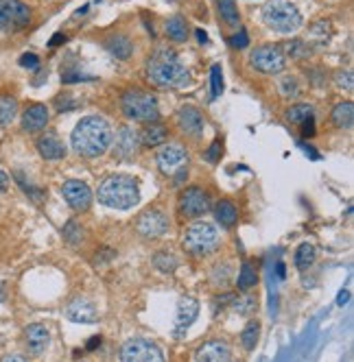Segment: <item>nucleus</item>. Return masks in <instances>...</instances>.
Instances as JSON below:
<instances>
[{
    "instance_id": "18",
    "label": "nucleus",
    "mask_w": 354,
    "mask_h": 362,
    "mask_svg": "<svg viewBox=\"0 0 354 362\" xmlns=\"http://www.w3.org/2000/svg\"><path fill=\"white\" fill-rule=\"evenodd\" d=\"M230 347L223 341H208L195 351V362H227Z\"/></svg>"
},
{
    "instance_id": "39",
    "label": "nucleus",
    "mask_w": 354,
    "mask_h": 362,
    "mask_svg": "<svg viewBox=\"0 0 354 362\" xmlns=\"http://www.w3.org/2000/svg\"><path fill=\"white\" fill-rule=\"evenodd\" d=\"M20 66L35 70V68L40 66V59H38V57H35L33 53H27V55H22V57H20Z\"/></svg>"
},
{
    "instance_id": "5",
    "label": "nucleus",
    "mask_w": 354,
    "mask_h": 362,
    "mask_svg": "<svg viewBox=\"0 0 354 362\" xmlns=\"http://www.w3.org/2000/svg\"><path fill=\"white\" fill-rule=\"evenodd\" d=\"M120 107H122L125 116L136 122L149 124V122H158V118H160L158 98L144 90H127L120 98Z\"/></svg>"
},
{
    "instance_id": "43",
    "label": "nucleus",
    "mask_w": 354,
    "mask_h": 362,
    "mask_svg": "<svg viewBox=\"0 0 354 362\" xmlns=\"http://www.w3.org/2000/svg\"><path fill=\"white\" fill-rule=\"evenodd\" d=\"M9 175L7 173H3V170H0V192H5L7 188H9Z\"/></svg>"
},
{
    "instance_id": "9",
    "label": "nucleus",
    "mask_w": 354,
    "mask_h": 362,
    "mask_svg": "<svg viewBox=\"0 0 354 362\" xmlns=\"http://www.w3.org/2000/svg\"><path fill=\"white\" fill-rule=\"evenodd\" d=\"M120 362H164V354L154 341L132 339L120 349Z\"/></svg>"
},
{
    "instance_id": "1",
    "label": "nucleus",
    "mask_w": 354,
    "mask_h": 362,
    "mask_svg": "<svg viewBox=\"0 0 354 362\" xmlns=\"http://www.w3.org/2000/svg\"><path fill=\"white\" fill-rule=\"evenodd\" d=\"M70 140L81 158H101L112 146V127L101 116H86L74 127Z\"/></svg>"
},
{
    "instance_id": "10",
    "label": "nucleus",
    "mask_w": 354,
    "mask_h": 362,
    "mask_svg": "<svg viewBox=\"0 0 354 362\" xmlns=\"http://www.w3.org/2000/svg\"><path fill=\"white\" fill-rule=\"evenodd\" d=\"M64 192V199L66 203L74 212H86L90 205H92V190L86 181H79V179H70L64 184L62 188Z\"/></svg>"
},
{
    "instance_id": "36",
    "label": "nucleus",
    "mask_w": 354,
    "mask_h": 362,
    "mask_svg": "<svg viewBox=\"0 0 354 362\" xmlns=\"http://www.w3.org/2000/svg\"><path fill=\"white\" fill-rule=\"evenodd\" d=\"M64 238H66L70 245L81 243V238H84L81 227H79L77 223H74V221H68V223H66V227H64Z\"/></svg>"
},
{
    "instance_id": "14",
    "label": "nucleus",
    "mask_w": 354,
    "mask_h": 362,
    "mask_svg": "<svg viewBox=\"0 0 354 362\" xmlns=\"http://www.w3.org/2000/svg\"><path fill=\"white\" fill-rule=\"evenodd\" d=\"M177 124H180L182 134H186L190 138H201L204 136V129H206L204 114L193 105H184L180 112H177Z\"/></svg>"
},
{
    "instance_id": "32",
    "label": "nucleus",
    "mask_w": 354,
    "mask_h": 362,
    "mask_svg": "<svg viewBox=\"0 0 354 362\" xmlns=\"http://www.w3.org/2000/svg\"><path fill=\"white\" fill-rule=\"evenodd\" d=\"M258 336H261V325H258V321H249V323L245 325V329L241 332V343H243V347L251 351V349L256 347V343H258Z\"/></svg>"
},
{
    "instance_id": "30",
    "label": "nucleus",
    "mask_w": 354,
    "mask_h": 362,
    "mask_svg": "<svg viewBox=\"0 0 354 362\" xmlns=\"http://www.w3.org/2000/svg\"><path fill=\"white\" fill-rule=\"evenodd\" d=\"M315 257H317V253H315V247L313 245H309V243L299 245V249L295 251V267L299 271H307L309 267H313Z\"/></svg>"
},
{
    "instance_id": "8",
    "label": "nucleus",
    "mask_w": 354,
    "mask_h": 362,
    "mask_svg": "<svg viewBox=\"0 0 354 362\" xmlns=\"http://www.w3.org/2000/svg\"><path fill=\"white\" fill-rule=\"evenodd\" d=\"M249 64H251V68H256L263 74H278V72L285 70L287 57L282 55L280 46L267 44V46H258V48L251 50Z\"/></svg>"
},
{
    "instance_id": "27",
    "label": "nucleus",
    "mask_w": 354,
    "mask_h": 362,
    "mask_svg": "<svg viewBox=\"0 0 354 362\" xmlns=\"http://www.w3.org/2000/svg\"><path fill=\"white\" fill-rule=\"evenodd\" d=\"M166 35L173 42H186V37H188V24H186V20L182 16H173L166 22Z\"/></svg>"
},
{
    "instance_id": "31",
    "label": "nucleus",
    "mask_w": 354,
    "mask_h": 362,
    "mask_svg": "<svg viewBox=\"0 0 354 362\" xmlns=\"http://www.w3.org/2000/svg\"><path fill=\"white\" fill-rule=\"evenodd\" d=\"M256 284H258V273H256L254 264L245 262L241 267V273H239V288L241 291H249V288H254Z\"/></svg>"
},
{
    "instance_id": "21",
    "label": "nucleus",
    "mask_w": 354,
    "mask_h": 362,
    "mask_svg": "<svg viewBox=\"0 0 354 362\" xmlns=\"http://www.w3.org/2000/svg\"><path fill=\"white\" fill-rule=\"evenodd\" d=\"M38 151L44 160H62L66 155V148L62 144V140L55 134H44L38 140Z\"/></svg>"
},
{
    "instance_id": "6",
    "label": "nucleus",
    "mask_w": 354,
    "mask_h": 362,
    "mask_svg": "<svg viewBox=\"0 0 354 362\" xmlns=\"http://www.w3.org/2000/svg\"><path fill=\"white\" fill-rule=\"evenodd\" d=\"M219 231L212 223L199 221L190 225L184 234V249L193 255H208L219 247Z\"/></svg>"
},
{
    "instance_id": "25",
    "label": "nucleus",
    "mask_w": 354,
    "mask_h": 362,
    "mask_svg": "<svg viewBox=\"0 0 354 362\" xmlns=\"http://www.w3.org/2000/svg\"><path fill=\"white\" fill-rule=\"evenodd\" d=\"M217 5H219V13L225 20L227 27L239 29L241 27V16H239L236 0H217Z\"/></svg>"
},
{
    "instance_id": "45",
    "label": "nucleus",
    "mask_w": 354,
    "mask_h": 362,
    "mask_svg": "<svg viewBox=\"0 0 354 362\" xmlns=\"http://www.w3.org/2000/svg\"><path fill=\"white\" fill-rule=\"evenodd\" d=\"M101 345V339H98V336H94V339L90 341V345H88V349H96Z\"/></svg>"
},
{
    "instance_id": "24",
    "label": "nucleus",
    "mask_w": 354,
    "mask_h": 362,
    "mask_svg": "<svg viewBox=\"0 0 354 362\" xmlns=\"http://www.w3.org/2000/svg\"><path fill=\"white\" fill-rule=\"evenodd\" d=\"M331 120L337 129H350L352 122H354V105L350 100L346 103H339V105H335L333 114H331Z\"/></svg>"
},
{
    "instance_id": "13",
    "label": "nucleus",
    "mask_w": 354,
    "mask_h": 362,
    "mask_svg": "<svg viewBox=\"0 0 354 362\" xmlns=\"http://www.w3.org/2000/svg\"><path fill=\"white\" fill-rule=\"evenodd\" d=\"M210 208V201H208V194L201 190V188H186L180 197V210L182 214L190 216V218H197L201 214H206Z\"/></svg>"
},
{
    "instance_id": "34",
    "label": "nucleus",
    "mask_w": 354,
    "mask_h": 362,
    "mask_svg": "<svg viewBox=\"0 0 354 362\" xmlns=\"http://www.w3.org/2000/svg\"><path fill=\"white\" fill-rule=\"evenodd\" d=\"M278 90H280V94L285 98H299L302 96V88H299L295 76H282L280 83H278Z\"/></svg>"
},
{
    "instance_id": "11",
    "label": "nucleus",
    "mask_w": 354,
    "mask_h": 362,
    "mask_svg": "<svg viewBox=\"0 0 354 362\" xmlns=\"http://www.w3.org/2000/svg\"><path fill=\"white\" fill-rule=\"evenodd\" d=\"M136 229L144 238H162L169 231V218L160 210H147L140 214Z\"/></svg>"
},
{
    "instance_id": "17",
    "label": "nucleus",
    "mask_w": 354,
    "mask_h": 362,
    "mask_svg": "<svg viewBox=\"0 0 354 362\" xmlns=\"http://www.w3.org/2000/svg\"><path fill=\"white\" fill-rule=\"evenodd\" d=\"M48 124V110L46 105H40V103H35V105H29L27 110H24L22 114V129L27 134H40L42 129H46Z\"/></svg>"
},
{
    "instance_id": "16",
    "label": "nucleus",
    "mask_w": 354,
    "mask_h": 362,
    "mask_svg": "<svg viewBox=\"0 0 354 362\" xmlns=\"http://www.w3.org/2000/svg\"><path fill=\"white\" fill-rule=\"evenodd\" d=\"M138 134L134 132L132 127H120L118 134H116V146H114V155L118 160H130L132 155L136 153L138 148Z\"/></svg>"
},
{
    "instance_id": "12",
    "label": "nucleus",
    "mask_w": 354,
    "mask_h": 362,
    "mask_svg": "<svg viewBox=\"0 0 354 362\" xmlns=\"http://www.w3.org/2000/svg\"><path fill=\"white\" fill-rule=\"evenodd\" d=\"M188 164V153L182 144H169L158 153V166L164 175H175L177 170L186 168Z\"/></svg>"
},
{
    "instance_id": "26",
    "label": "nucleus",
    "mask_w": 354,
    "mask_h": 362,
    "mask_svg": "<svg viewBox=\"0 0 354 362\" xmlns=\"http://www.w3.org/2000/svg\"><path fill=\"white\" fill-rule=\"evenodd\" d=\"M215 216H217V221L223 225V227H232L236 221H239V212H236V208L230 203V201H219L217 205H215Z\"/></svg>"
},
{
    "instance_id": "33",
    "label": "nucleus",
    "mask_w": 354,
    "mask_h": 362,
    "mask_svg": "<svg viewBox=\"0 0 354 362\" xmlns=\"http://www.w3.org/2000/svg\"><path fill=\"white\" fill-rule=\"evenodd\" d=\"M282 50V55L287 57V55H291V59H304V57H309V53H311V48L302 42V40H289L287 44H285V48H280Z\"/></svg>"
},
{
    "instance_id": "19",
    "label": "nucleus",
    "mask_w": 354,
    "mask_h": 362,
    "mask_svg": "<svg viewBox=\"0 0 354 362\" xmlns=\"http://www.w3.org/2000/svg\"><path fill=\"white\" fill-rule=\"evenodd\" d=\"M66 317L74 323H96V308L88 299H72L66 308Z\"/></svg>"
},
{
    "instance_id": "37",
    "label": "nucleus",
    "mask_w": 354,
    "mask_h": 362,
    "mask_svg": "<svg viewBox=\"0 0 354 362\" xmlns=\"http://www.w3.org/2000/svg\"><path fill=\"white\" fill-rule=\"evenodd\" d=\"M210 76H212V98H217V96L223 92V74H221V66H212Z\"/></svg>"
},
{
    "instance_id": "47",
    "label": "nucleus",
    "mask_w": 354,
    "mask_h": 362,
    "mask_svg": "<svg viewBox=\"0 0 354 362\" xmlns=\"http://www.w3.org/2000/svg\"><path fill=\"white\" fill-rule=\"evenodd\" d=\"M197 37H199V42H201V44H206V40H208L204 31H197Z\"/></svg>"
},
{
    "instance_id": "41",
    "label": "nucleus",
    "mask_w": 354,
    "mask_h": 362,
    "mask_svg": "<svg viewBox=\"0 0 354 362\" xmlns=\"http://www.w3.org/2000/svg\"><path fill=\"white\" fill-rule=\"evenodd\" d=\"M230 44H232L234 48H245V46H247V33L241 29V33H239V35H234V37L230 40Z\"/></svg>"
},
{
    "instance_id": "22",
    "label": "nucleus",
    "mask_w": 354,
    "mask_h": 362,
    "mask_svg": "<svg viewBox=\"0 0 354 362\" xmlns=\"http://www.w3.org/2000/svg\"><path fill=\"white\" fill-rule=\"evenodd\" d=\"M105 48L110 50V53L116 59H122V62L130 59L132 53H134V46H132V42H130L127 35H112V37H108L105 40Z\"/></svg>"
},
{
    "instance_id": "23",
    "label": "nucleus",
    "mask_w": 354,
    "mask_h": 362,
    "mask_svg": "<svg viewBox=\"0 0 354 362\" xmlns=\"http://www.w3.org/2000/svg\"><path fill=\"white\" fill-rule=\"evenodd\" d=\"M166 138H169L166 127L160 124V122H149L147 129L142 132V136H140L144 146H162L166 142Z\"/></svg>"
},
{
    "instance_id": "7",
    "label": "nucleus",
    "mask_w": 354,
    "mask_h": 362,
    "mask_svg": "<svg viewBox=\"0 0 354 362\" xmlns=\"http://www.w3.org/2000/svg\"><path fill=\"white\" fill-rule=\"evenodd\" d=\"M31 24V9L22 0H0V33H16Z\"/></svg>"
},
{
    "instance_id": "15",
    "label": "nucleus",
    "mask_w": 354,
    "mask_h": 362,
    "mask_svg": "<svg viewBox=\"0 0 354 362\" xmlns=\"http://www.w3.org/2000/svg\"><path fill=\"white\" fill-rule=\"evenodd\" d=\"M199 313V303L195 297H182L180 303H177V317H175V329L173 336L175 339H182L186 334V329L193 325V321L197 319Z\"/></svg>"
},
{
    "instance_id": "46",
    "label": "nucleus",
    "mask_w": 354,
    "mask_h": 362,
    "mask_svg": "<svg viewBox=\"0 0 354 362\" xmlns=\"http://www.w3.org/2000/svg\"><path fill=\"white\" fill-rule=\"evenodd\" d=\"M348 297H350V295H348L346 291H343V293H339V299H337V301H339V305H343V303L348 301Z\"/></svg>"
},
{
    "instance_id": "38",
    "label": "nucleus",
    "mask_w": 354,
    "mask_h": 362,
    "mask_svg": "<svg viewBox=\"0 0 354 362\" xmlns=\"http://www.w3.org/2000/svg\"><path fill=\"white\" fill-rule=\"evenodd\" d=\"M335 81H337L339 88H346L348 92L352 90V74H350V72H337Z\"/></svg>"
},
{
    "instance_id": "35",
    "label": "nucleus",
    "mask_w": 354,
    "mask_h": 362,
    "mask_svg": "<svg viewBox=\"0 0 354 362\" xmlns=\"http://www.w3.org/2000/svg\"><path fill=\"white\" fill-rule=\"evenodd\" d=\"M156 267L160 269V271H164V273H171V271H175V267H177V260L175 257L169 253V251H160L158 255H156Z\"/></svg>"
},
{
    "instance_id": "4",
    "label": "nucleus",
    "mask_w": 354,
    "mask_h": 362,
    "mask_svg": "<svg viewBox=\"0 0 354 362\" xmlns=\"http://www.w3.org/2000/svg\"><path fill=\"white\" fill-rule=\"evenodd\" d=\"M263 22L271 31L289 35L302 27V13L293 0H269L263 7Z\"/></svg>"
},
{
    "instance_id": "48",
    "label": "nucleus",
    "mask_w": 354,
    "mask_h": 362,
    "mask_svg": "<svg viewBox=\"0 0 354 362\" xmlns=\"http://www.w3.org/2000/svg\"><path fill=\"white\" fill-rule=\"evenodd\" d=\"M62 40H64L62 35H55V37H53V42H50V44H53V46H57V44H62Z\"/></svg>"
},
{
    "instance_id": "20",
    "label": "nucleus",
    "mask_w": 354,
    "mask_h": 362,
    "mask_svg": "<svg viewBox=\"0 0 354 362\" xmlns=\"http://www.w3.org/2000/svg\"><path fill=\"white\" fill-rule=\"evenodd\" d=\"M24 343H27V347H29V351L33 356H40V354L46 351V347L50 343V332L44 325L33 323V325H29L27 329H24Z\"/></svg>"
},
{
    "instance_id": "44",
    "label": "nucleus",
    "mask_w": 354,
    "mask_h": 362,
    "mask_svg": "<svg viewBox=\"0 0 354 362\" xmlns=\"http://www.w3.org/2000/svg\"><path fill=\"white\" fill-rule=\"evenodd\" d=\"M0 362H29L24 356H16V354H11V356H5Z\"/></svg>"
},
{
    "instance_id": "29",
    "label": "nucleus",
    "mask_w": 354,
    "mask_h": 362,
    "mask_svg": "<svg viewBox=\"0 0 354 362\" xmlns=\"http://www.w3.org/2000/svg\"><path fill=\"white\" fill-rule=\"evenodd\" d=\"M18 116V100L13 96H0V127H9Z\"/></svg>"
},
{
    "instance_id": "50",
    "label": "nucleus",
    "mask_w": 354,
    "mask_h": 362,
    "mask_svg": "<svg viewBox=\"0 0 354 362\" xmlns=\"http://www.w3.org/2000/svg\"><path fill=\"white\" fill-rule=\"evenodd\" d=\"M3 297H5V291H3V286H0V301H3Z\"/></svg>"
},
{
    "instance_id": "42",
    "label": "nucleus",
    "mask_w": 354,
    "mask_h": 362,
    "mask_svg": "<svg viewBox=\"0 0 354 362\" xmlns=\"http://www.w3.org/2000/svg\"><path fill=\"white\" fill-rule=\"evenodd\" d=\"M302 132H304V136H313L315 134V118H311L302 124Z\"/></svg>"
},
{
    "instance_id": "28",
    "label": "nucleus",
    "mask_w": 354,
    "mask_h": 362,
    "mask_svg": "<svg viewBox=\"0 0 354 362\" xmlns=\"http://www.w3.org/2000/svg\"><path fill=\"white\" fill-rule=\"evenodd\" d=\"M313 112H315V110H313V105H309V103H297V105H293V107L287 110V120L302 127L307 120L315 118Z\"/></svg>"
},
{
    "instance_id": "2",
    "label": "nucleus",
    "mask_w": 354,
    "mask_h": 362,
    "mask_svg": "<svg viewBox=\"0 0 354 362\" xmlns=\"http://www.w3.org/2000/svg\"><path fill=\"white\" fill-rule=\"evenodd\" d=\"M147 76L151 83L164 90H177L188 83V70L186 66L175 57V53L166 48H160L156 55H151L147 62Z\"/></svg>"
},
{
    "instance_id": "40",
    "label": "nucleus",
    "mask_w": 354,
    "mask_h": 362,
    "mask_svg": "<svg viewBox=\"0 0 354 362\" xmlns=\"http://www.w3.org/2000/svg\"><path fill=\"white\" fill-rule=\"evenodd\" d=\"M219 153H221V142H212L210 151L206 153V160H208L210 164H215V162L219 160Z\"/></svg>"
},
{
    "instance_id": "3",
    "label": "nucleus",
    "mask_w": 354,
    "mask_h": 362,
    "mask_svg": "<svg viewBox=\"0 0 354 362\" xmlns=\"http://www.w3.org/2000/svg\"><path fill=\"white\" fill-rule=\"evenodd\" d=\"M138 199H140L138 184L132 177L125 175L108 177L98 188V201L114 210H130L138 203Z\"/></svg>"
},
{
    "instance_id": "49",
    "label": "nucleus",
    "mask_w": 354,
    "mask_h": 362,
    "mask_svg": "<svg viewBox=\"0 0 354 362\" xmlns=\"http://www.w3.org/2000/svg\"><path fill=\"white\" fill-rule=\"evenodd\" d=\"M278 275L285 277V264H278Z\"/></svg>"
}]
</instances>
